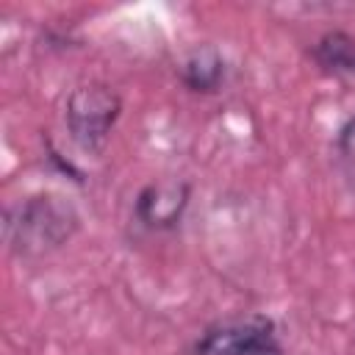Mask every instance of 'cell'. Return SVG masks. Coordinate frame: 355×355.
<instances>
[{
  "mask_svg": "<svg viewBox=\"0 0 355 355\" xmlns=\"http://www.w3.org/2000/svg\"><path fill=\"white\" fill-rule=\"evenodd\" d=\"M78 211L69 200L44 191L33 194L6 214V241L19 258H36L67 244L78 230Z\"/></svg>",
  "mask_w": 355,
  "mask_h": 355,
  "instance_id": "cell-1",
  "label": "cell"
},
{
  "mask_svg": "<svg viewBox=\"0 0 355 355\" xmlns=\"http://www.w3.org/2000/svg\"><path fill=\"white\" fill-rule=\"evenodd\" d=\"M122 114V97L114 86L103 80L80 83L67 97L64 122L69 130V139L89 155L100 153Z\"/></svg>",
  "mask_w": 355,
  "mask_h": 355,
  "instance_id": "cell-2",
  "label": "cell"
},
{
  "mask_svg": "<svg viewBox=\"0 0 355 355\" xmlns=\"http://www.w3.org/2000/svg\"><path fill=\"white\" fill-rule=\"evenodd\" d=\"M194 355H286L277 324L266 313H244L208 324L194 341Z\"/></svg>",
  "mask_w": 355,
  "mask_h": 355,
  "instance_id": "cell-3",
  "label": "cell"
},
{
  "mask_svg": "<svg viewBox=\"0 0 355 355\" xmlns=\"http://www.w3.org/2000/svg\"><path fill=\"white\" fill-rule=\"evenodd\" d=\"M191 200V183L183 178H161L141 186L133 200V216L141 227L164 233L180 225Z\"/></svg>",
  "mask_w": 355,
  "mask_h": 355,
  "instance_id": "cell-4",
  "label": "cell"
},
{
  "mask_svg": "<svg viewBox=\"0 0 355 355\" xmlns=\"http://www.w3.org/2000/svg\"><path fill=\"white\" fill-rule=\"evenodd\" d=\"M180 80L194 94H214L225 80V58L216 44H197L180 64Z\"/></svg>",
  "mask_w": 355,
  "mask_h": 355,
  "instance_id": "cell-5",
  "label": "cell"
},
{
  "mask_svg": "<svg viewBox=\"0 0 355 355\" xmlns=\"http://www.w3.org/2000/svg\"><path fill=\"white\" fill-rule=\"evenodd\" d=\"M311 58L324 75H333V78L355 75V36L341 28L324 31L311 44Z\"/></svg>",
  "mask_w": 355,
  "mask_h": 355,
  "instance_id": "cell-6",
  "label": "cell"
},
{
  "mask_svg": "<svg viewBox=\"0 0 355 355\" xmlns=\"http://www.w3.org/2000/svg\"><path fill=\"white\" fill-rule=\"evenodd\" d=\"M336 153L341 158V164L355 175V114L347 116L336 133Z\"/></svg>",
  "mask_w": 355,
  "mask_h": 355,
  "instance_id": "cell-7",
  "label": "cell"
}]
</instances>
